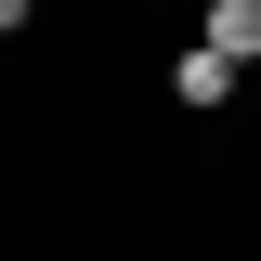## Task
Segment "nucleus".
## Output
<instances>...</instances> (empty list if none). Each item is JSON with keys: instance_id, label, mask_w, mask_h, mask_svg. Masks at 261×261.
<instances>
[{"instance_id": "nucleus-2", "label": "nucleus", "mask_w": 261, "mask_h": 261, "mask_svg": "<svg viewBox=\"0 0 261 261\" xmlns=\"http://www.w3.org/2000/svg\"><path fill=\"white\" fill-rule=\"evenodd\" d=\"M170 92H183V105H196V118H209V105H222V92H235V53H209V39H196V53H183V65H170Z\"/></svg>"}, {"instance_id": "nucleus-1", "label": "nucleus", "mask_w": 261, "mask_h": 261, "mask_svg": "<svg viewBox=\"0 0 261 261\" xmlns=\"http://www.w3.org/2000/svg\"><path fill=\"white\" fill-rule=\"evenodd\" d=\"M196 39H209V53H235V65H261V0H209V13H196Z\"/></svg>"}]
</instances>
